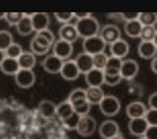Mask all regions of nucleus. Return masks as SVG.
<instances>
[{
	"mask_svg": "<svg viewBox=\"0 0 157 139\" xmlns=\"http://www.w3.org/2000/svg\"><path fill=\"white\" fill-rule=\"evenodd\" d=\"M111 139H123V138L120 137V135H117V137H115V138H111Z\"/></svg>",
	"mask_w": 157,
	"mask_h": 139,
	"instance_id": "obj_48",
	"label": "nucleus"
},
{
	"mask_svg": "<svg viewBox=\"0 0 157 139\" xmlns=\"http://www.w3.org/2000/svg\"><path fill=\"white\" fill-rule=\"evenodd\" d=\"M147 105H149V109H157V93H153L149 96Z\"/></svg>",
	"mask_w": 157,
	"mask_h": 139,
	"instance_id": "obj_42",
	"label": "nucleus"
},
{
	"mask_svg": "<svg viewBox=\"0 0 157 139\" xmlns=\"http://www.w3.org/2000/svg\"><path fill=\"white\" fill-rule=\"evenodd\" d=\"M138 21L142 26H155L157 23V14L156 13H140Z\"/></svg>",
	"mask_w": 157,
	"mask_h": 139,
	"instance_id": "obj_30",
	"label": "nucleus"
},
{
	"mask_svg": "<svg viewBox=\"0 0 157 139\" xmlns=\"http://www.w3.org/2000/svg\"><path fill=\"white\" fill-rule=\"evenodd\" d=\"M122 63H123L122 59H117V57L109 56V57H108L107 66H105V68H104V74H111V75L120 74V67H122Z\"/></svg>",
	"mask_w": 157,
	"mask_h": 139,
	"instance_id": "obj_28",
	"label": "nucleus"
},
{
	"mask_svg": "<svg viewBox=\"0 0 157 139\" xmlns=\"http://www.w3.org/2000/svg\"><path fill=\"white\" fill-rule=\"evenodd\" d=\"M120 81H122L120 74H116V75L104 74V83L108 85V86H116V85L120 83Z\"/></svg>",
	"mask_w": 157,
	"mask_h": 139,
	"instance_id": "obj_37",
	"label": "nucleus"
},
{
	"mask_svg": "<svg viewBox=\"0 0 157 139\" xmlns=\"http://www.w3.org/2000/svg\"><path fill=\"white\" fill-rule=\"evenodd\" d=\"M32 26L34 32H43L49 26V17L45 13H36L32 15Z\"/></svg>",
	"mask_w": 157,
	"mask_h": 139,
	"instance_id": "obj_17",
	"label": "nucleus"
},
{
	"mask_svg": "<svg viewBox=\"0 0 157 139\" xmlns=\"http://www.w3.org/2000/svg\"><path fill=\"white\" fill-rule=\"evenodd\" d=\"M146 107H145L144 102L140 101H134L130 102V104L126 107V115L128 116V119H140V117H144L145 113H146Z\"/></svg>",
	"mask_w": 157,
	"mask_h": 139,
	"instance_id": "obj_15",
	"label": "nucleus"
},
{
	"mask_svg": "<svg viewBox=\"0 0 157 139\" xmlns=\"http://www.w3.org/2000/svg\"><path fill=\"white\" fill-rule=\"evenodd\" d=\"M138 71H140V67H138V63L132 59L128 60H123L122 67H120V77L122 79H127L131 81L137 77Z\"/></svg>",
	"mask_w": 157,
	"mask_h": 139,
	"instance_id": "obj_9",
	"label": "nucleus"
},
{
	"mask_svg": "<svg viewBox=\"0 0 157 139\" xmlns=\"http://www.w3.org/2000/svg\"><path fill=\"white\" fill-rule=\"evenodd\" d=\"M63 64H64V62L55 55L47 56L43 62L44 70L47 72H49V74H60V70H62Z\"/></svg>",
	"mask_w": 157,
	"mask_h": 139,
	"instance_id": "obj_12",
	"label": "nucleus"
},
{
	"mask_svg": "<svg viewBox=\"0 0 157 139\" xmlns=\"http://www.w3.org/2000/svg\"><path fill=\"white\" fill-rule=\"evenodd\" d=\"M141 30H142V25L138 19H134V21H127L124 23V32L128 37L131 38H137L141 36Z\"/></svg>",
	"mask_w": 157,
	"mask_h": 139,
	"instance_id": "obj_27",
	"label": "nucleus"
},
{
	"mask_svg": "<svg viewBox=\"0 0 157 139\" xmlns=\"http://www.w3.org/2000/svg\"><path fill=\"white\" fill-rule=\"evenodd\" d=\"M96 128H97V124H96V120L93 119L92 116L86 115V116H81L79 123H78L77 127V132L82 137H90L96 132Z\"/></svg>",
	"mask_w": 157,
	"mask_h": 139,
	"instance_id": "obj_5",
	"label": "nucleus"
},
{
	"mask_svg": "<svg viewBox=\"0 0 157 139\" xmlns=\"http://www.w3.org/2000/svg\"><path fill=\"white\" fill-rule=\"evenodd\" d=\"M6 18V14L4 13H0V19H4Z\"/></svg>",
	"mask_w": 157,
	"mask_h": 139,
	"instance_id": "obj_47",
	"label": "nucleus"
},
{
	"mask_svg": "<svg viewBox=\"0 0 157 139\" xmlns=\"http://www.w3.org/2000/svg\"><path fill=\"white\" fill-rule=\"evenodd\" d=\"M55 18H56V21L64 23V25H66V23L75 25L72 21H77V19H75V17L72 15V13H55Z\"/></svg>",
	"mask_w": 157,
	"mask_h": 139,
	"instance_id": "obj_36",
	"label": "nucleus"
},
{
	"mask_svg": "<svg viewBox=\"0 0 157 139\" xmlns=\"http://www.w3.org/2000/svg\"><path fill=\"white\" fill-rule=\"evenodd\" d=\"M67 101L72 105V109H74L75 113H78L79 116H86V115H89L92 105L87 102L86 93L83 89H75L74 92H71Z\"/></svg>",
	"mask_w": 157,
	"mask_h": 139,
	"instance_id": "obj_2",
	"label": "nucleus"
},
{
	"mask_svg": "<svg viewBox=\"0 0 157 139\" xmlns=\"http://www.w3.org/2000/svg\"><path fill=\"white\" fill-rule=\"evenodd\" d=\"M15 82L22 89H29L36 82V75L33 70H19L15 74Z\"/></svg>",
	"mask_w": 157,
	"mask_h": 139,
	"instance_id": "obj_7",
	"label": "nucleus"
},
{
	"mask_svg": "<svg viewBox=\"0 0 157 139\" xmlns=\"http://www.w3.org/2000/svg\"><path fill=\"white\" fill-rule=\"evenodd\" d=\"M79 119H81V116L74 112L71 116H68V117H66L64 120H62V123L67 130H77L78 123H79Z\"/></svg>",
	"mask_w": 157,
	"mask_h": 139,
	"instance_id": "obj_34",
	"label": "nucleus"
},
{
	"mask_svg": "<svg viewBox=\"0 0 157 139\" xmlns=\"http://www.w3.org/2000/svg\"><path fill=\"white\" fill-rule=\"evenodd\" d=\"M59 37H60V40L67 41V42H70V44H72V42L79 37V36H78V32H77L75 25L66 23V25H63L62 28L59 29Z\"/></svg>",
	"mask_w": 157,
	"mask_h": 139,
	"instance_id": "obj_18",
	"label": "nucleus"
},
{
	"mask_svg": "<svg viewBox=\"0 0 157 139\" xmlns=\"http://www.w3.org/2000/svg\"><path fill=\"white\" fill-rule=\"evenodd\" d=\"M4 57H6L4 52H2V51H0V64H2V62H3V60H4Z\"/></svg>",
	"mask_w": 157,
	"mask_h": 139,
	"instance_id": "obj_45",
	"label": "nucleus"
},
{
	"mask_svg": "<svg viewBox=\"0 0 157 139\" xmlns=\"http://www.w3.org/2000/svg\"><path fill=\"white\" fill-rule=\"evenodd\" d=\"M146 139H157V126H149L145 132Z\"/></svg>",
	"mask_w": 157,
	"mask_h": 139,
	"instance_id": "obj_41",
	"label": "nucleus"
},
{
	"mask_svg": "<svg viewBox=\"0 0 157 139\" xmlns=\"http://www.w3.org/2000/svg\"><path fill=\"white\" fill-rule=\"evenodd\" d=\"M22 53H23L22 47H21L19 44H17V42H13V44L4 51L6 57H11V59H18Z\"/></svg>",
	"mask_w": 157,
	"mask_h": 139,
	"instance_id": "obj_33",
	"label": "nucleus"
},
{
	"mask_svg": "<svg viewBox=\"0 0 157 139\" xmlns=\"http://www.w3.org/2000/svg\"><path fill=\"white\" fill-rule=\"evenodd\" d=\"M60 75H62V78H64L66 81H75V79H78L81 72H79V70H78L74 60H67V62H64L62 70H60Z\"/></svg>",
	"mask_w": 157,
	"mask_h": 139,
	"instance_id": "obj_13",
	"label": "nucleus"
},
{
	"mask_svg": "<svg viewBox=\"0 0 157 139\" xmlns=\"http://www.w3.org/2000/svg\"><path fill=\"white\" fill-rule=\"evenodd\" d=\"M37 34H40L41 37H44L45 40L49 41L51 44H53V42H55V34H53L49 29H45V30H43V32H38Z\"/></svg>",
	"mask_w": 157,
	"mask_h": 139,
	"instance_id": "obj_40",
	"label": "nucleus"
},
{
	"mask_svg": "<svg viewBox=\"0 0 157 139\" xmlns=\"http://www.w3.org/2000/svg\"><path fill=\"white\" fill-rule=\"evenodd\" d=\"M0 70L4 72L6 75H15L19 71V64H18L17 59H11V57H4V60L0 64Z\"/></svg>",
	"mask_w": 157,
	"mask_h": 139,
	"instance_id": "obj_24",
	"label": "nucleus"
},
{
	"mask_svg": "<svg viewBox=\"0 0 157 139\" xmlns=\"http://www.w3.org/2000/svg\"><path fill=\"white\" fill-rule=\"evenodd\" d=\"M51 47L52 44L45 40L44 37H41L40 34H36L33 40L30 41V49H32L33 55H45L51 49Z\"/></svg>",
	"mask_w": 157,
	"mask_h": 139,
	"instance_id": "obj_8",
	"label": "nucleus"
},
{
	"mask_svg": "<svg viewBox=\"0 0 157 139\" xmlns=\"http://www.w3.org/2000/svg\"><path fill=\"white\" fill-rule=\"evenodd\" d=\"M74 62H75V64H77L81 74H87V72L93 68V57L85 52L79 53Z\"/></svg>",
	"mask_w": 157,
	"mask_h": 139,
	"instance_id": "obj_20",
	"label": "nucleus"
},
{
	"mask_svg": "<svg viewBox=\"0 0 157 139\" xmlns=\"http://www.w3.org/2000/svg\"><path fill=\"white\" fill-rule=\"evenodd\" d=\"M17 60L21 70H33V67L36 66V62H37L36 56L32 52H23Z\"/></svg>",
	"mask_w": 157,
	"mask_h": 139,
	"instance_id": "obj_26",
	"label": "nucleus"
},
{
	"mask_svg": "<svg viewBox=\"0 0 157 139\" xmlns=\"http://www.w3.org/2000/svg\"><path fill=\"white\" fill-rule=\"evenodd\" d=\"M93 57V68L96 70H101V71H104L105 66H107V62H108V56L107 53H98V55H94L92 56Z\"/></svg>",
	"mask_w": 157,
	"mask_h": 139,
	"instance_id": "obj_31",
	"label": "nucleus"
},
{
	"mask_svg": "<svg viewBox=\"0 0 157 139\" xmlns=\"http://www.w3.org/2000/svg\"><path fill=\"white\" fill-rule=\"evenodd\" d=\"M72 113H74V109H72V105L68 101H63L59 105H56V116L60 120H64L66 117L71 116Z\"/></svg>",
	"mask_w": 157,
	"mask_h": 139,
	"instance_id": "obj_29",
	"label": "nucleus"
},
{
	"mask_svg": "<svg viewBox=\"0 0 157 139\" xmlns=\"http://www.w3.org/2000/svg\"><path fill=\"white\" fill-rule=\"evenodd\" d=\"M32 15L33 14H23V18L19 21L17 25V32L21 36H29L33 33V26H32Z\"/></svg>",
	"mask_w": 157,
	"mask_h": 139,
	"instance_id": "obj_25",
	"label": "nucleus"
},
{
	"mask_svg": "<svg viewBox=\"0 0 157 139\" xmlns=\"http://www.w3.org/2000/svg\"><path fill=\"white\" fill-rule=\"evenodd\" d=\"M85 93H86V100L90 105H98L105 96L101 87H87Z\"/></svg>",
	"mask_w": 157,
	"mask_h": 139,
	"instance_id": "obj_22",
	"label": "nucleus"
},
{
	"mask_svg": "<svg viewBox=\"0 0 157 139\" xmlns=\"http://www.w3.org/2000/svg\"><path fill=\"white\" fill-rule=\"evenodd\" d=\"M109 49H111V56L117 57V59H123L124 56L128 55L130 47H128L127 41H124V40L120 38V40L115 41L113 44H111Z\"/></svg>",
	"mask_w": 157,
	"mask_h": 139,
	"instance_id": "obj_19",
	"label": "nucleus"
},
{
	"mask_svg": "<svg viewBox=\"0 0 157 139\" xmlns=\"http://www.w3.org/2000/svg\"><path fill=\"white\" fill-rule=\"evenodd\" d=\"M157 33V29L155 26H142V30H141V36L142 41H153Z\"/></svg>",
	"mask_w": 157,
	"mask_h": 139,
	"instance_id": "obj_35",
	"label": "nucleus"
},
{
	"mask_svg": "<svg viewBox=\"0 0 157 139\" xmlns=\"http://www.w3.org/2000/svg\"><path fill=\"white\" fill-rule=\"evenodd\" d=\"M38 113L45 119H51L56 115V105L49 100H44L38 104Z\"/></svg>",
	"mask_w": 157,
	"mask_h": 139,
	"instance_id": "obj_23",
	"label": "nucleus"
},
{
	"mask_svg": "<svg viewBox=\"0 0 157 139\" xmlns=\"http://www.w3.org/2000/svg\"><path fill=\"white\" fill-rule=\"evenodd\" d=\"M147 123L144 117H140V119H131L128 122V131L131 135H135V137H145V132L147 130Z\"/></svg>",
	"mask_w": 157,
	"mask_h": 139,
	"instance_id": "obj_14",
	"label": "nucleus"
},
{
	"mask_svg": "<svg viewBox=\"0 0 157 139\" xmlns=\"http://www.w3.org/2000/svg\"><path fill=\"white\" fill-rule=\"evenodd\" d=\"M98 36L102 38V41H104L105 44L111 45V44H113L115 41L120 40V30L115 25H107L100 30V34Z\"/></svg>",
	"mask_w": 157,
	"mask_h": 139,
	"instance_id": "obj_11",
	"label": "nucleus"
},
{
	"mask_svg": "<svg viewBox=\"0 0 157 139\" xmlns=\"http://www.w3.org/2000/svg\"><path fill=\"white\" fill-rule=\"evenodd\" d=\"M138 139H146V138H145V137H141V138H138Z\"/></svg>",
	"mask_w": 157,
	"mask_h": 139,
	"instance_id": "obj_49",
	"label": "nucleus"
},
{
	"mask_svg": "<svg viewBox=\"0 0 157 139\" xmlns=\"http://www.w3.org/2000/svg\"><path fill=\"white\" fill-rule=\"evenodd\" d=\"M153 42H155V45H156V47H157V33H156L155 38H153Z\"/></svg>",
	"mask_w": 157,
	"mask_h": 139,
	"instance_id": "obj_46",
	"label": "nucleus"
},
{
	"mask_svg": "<svg viewBox=\"0 0 157 139\" xmlns=\"http://www.w3.org/2000/svg\"><path fill=\"white\" fill-rule=\"evenodd\" d=\"M22 18H23V14H21V13H7L4 19L8 22V25H15L17 26Z\"/></svg>",
	"mask_w": 157,
	"mask_h": 139,
	"instance_id": "obj_39",
	"label": "nucleus"
},
{
	"mask_svg": "<svg viewBox=\"0 0 157 139\" xmlns=\"http://www.w3.org/2000/svg\"><path fill=\"white\" fill-rule=\"evenodd\" d=\"M52 51H53L52 55H55L59 59H62L63 62H66L72 55V44L59 38V40L52 44Z\"/></svg>",
	"mask_w": 157,
	"mask_h": 139,
	"instance_id": "obj_6",
	"label": "nucleus"
},
{
	"mask_svg": "<svg viewBox=\"0 0 157 139\" xmlns=\"http://www.w3.org/2000/svg\"><path fill=\"white\" fill-rule=\"evenodd\" d=\"M138 55L144 59H153L157 55V47L153 41H141L138 45Z\"/></svg>",
	"mask_w": 157,
	"mask_h": 139,
	"instance_id": "obj_21",
	"label": "nucleus"
},
{
	"mask_svg": "<svg viewBox=\"0 0 157 139\" xmlns=\"http://www.w3.org/2000/svg\"><path fill=\"white\" fill-rule=\"evenodd\" d=\"M98 132H100V137L102 139H111L119 135V126H117L116 122L113 120H105V122L101 123L100 128H98Z\"/></svg>",
	"mask_w": 157,
	"mask_h": 139,
	"instance_id": "obj_10",
	"label": "nucleus"
},
{
	"mask_svg": "<svg viewBox=\"0 0 157 139\" xmlns=\"http://www.w3.org/2000/svg\"><path fill=\"white\" fill-rule=\"evenodd\" d=\"M138 13H124L120 15V18H123V19L127 22V21H134V19H138Z\"/></svg>",
	"mask_w": 157,
	"mask_h": 139,
	"instance_id": "obj_43",
	"label": "nucleus"
},
{
	"mask_svg": "<svg viewBox=\"0 0 157 139\" xmlns=\"http://www.w3.org/2000/svg\"><path fill=\"white\" fill-rule=\"evenodd\" d=\"M98 107H100V111L102 115L111 117V116H116L119 113L122 104H120V100L115 97V96H104V98L101 100Z\"/></svg>",
	"mask_w": 157,
	"mask_h": 139,
	"instance_id": "obj_3",
	"label": "nucleus"
},
{
	"mask_svg": "<svg viewBox=\"0 0 157 139\" xmlns=\"http://www.w3.org/2000/svg\"><path fill=\"white\" fill-rule=\"evenodd\" d=\"M144 119L146 120L147 126H157V109H147Z\"/></svg>",
	"mask_w": 157,
	"mask_h": 139,
	"instance_id": "obj_38",
	"label": "nucleus"
},
{
	"mask_svg": "<svg viewBox=\"0 0 157 139\" xmlns=\"http://www.w3.org/2000/svg\"><path fill=\"white\" fill-rule=\"evenodd\" d=\"M85 81L89 87H101L104 83V71L92 68L87 74H85Z\"/></svg>",
	"mask_w": 157,
	"mask_h": 139,
	"instance_id": "obj_16",
	"label": "nucleus"
},
{
	"mask_svg": "<svg viewBox=\"0 0 157 139\" xmlns=\"http://www.w3.org/2000/svg\"><path fill=\"white\" fill-rule=\"evenodd\" d=\"M13 36L7 30H0V51L4 52L11 44H13Z\"/></svg>",
	"mask_w": 157,
	"mask_h": 139,
	"instance_id": "obj_32",
	"label": "nucleus"
},
{
	"mask_svg": "<svg viewBox=\"0 0 157 139\" xmlns=\"http://www.w3.org/2000/svg\"><path fill=\"white\" fill-rule=\"evenodd\" d=\"M75 28H77L78 36L82 37L83 40L98 36V33H100V23L92 15L87 18H83V19H78L77 23H75Z\"/></svg>",
	"mask_w": 157,
	"mask_h": 139,
	"instance_id": "obj_1",
	"label": "nucleus"
},
{
	"mask_svg": "<svg viewBox=\"0 0 157 139\" xmlns=\"http://www.w3.org/2000/svg\"><path fill=\"white\" fill-rule=\"evenodd\" d=\"M82 45H83L85 53H87V55H90V56H94V55H98V53L104 52L107 44L102 41V38L100 36H94V37L85 38Z\"/></svg>",
	"mask_w": 157,
	"mask_h": 139,
	"instance_id": "obj_4",
	"label": "nucleus"
},
{
	"mask_svg": "<svg viewBox=\"0 0 157 139\" xmlns=\"http://www.w3.org/2000/svg\"><path fill=\"white\" fill-rule=\"evenodd\" d=\"M150 68H152V71L157 74V55L152 59V63H150Z\"/></svg>",
	"mask_w": 157,
	"mask_h": 139,
	"instance_id": "obj_44",
	"label": "nucleus"
}]
</instances>
